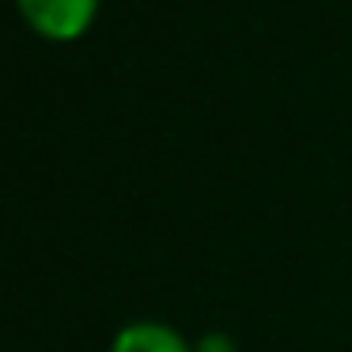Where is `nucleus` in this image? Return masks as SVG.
Masks as SVG:
<instances>
[{"mask_svg": "<svg viewBox=\"0 0 352 352\" xmlns=\"http://www.w3.org/2000/svg\"><path fill=\"white\" fill-rule=\"evenodd\" d=\"M102 0H16L23 23L46 42H76L91 31Z\"/></svg>", "mask_w": 352, "mask_h": 352, "instance_id": "obj_1", "label": "nucleus"}, {"mask_svg": "<svg viewBox=\"0 0 352 352\" xmlns=\"http://www.w3.org/2000/svg\"><path fill=\"white\" fill-rule=\"evenodd\" d=\"M193 352H235V337H228V333H205L197 344H193Z\"/></svg>", "mask_w": 352, "mask_h": 352, "instance_id": "obj_3", "label": "nucleus"}, {"mask_svg": "<svg viewBox=\"0 0 352 352\" xmlns=\"http://www.w3.org/2000/svg\"><path fill=\"white\" fill-rule=\"evenodd\" d=\"M110 352H193V344L167 322H129L114 333Z\"/></svg>", "mask_w": 352, "mask_h": 352, "instance_id": "obj_2", "label": "nucleus"}]
</instances>
